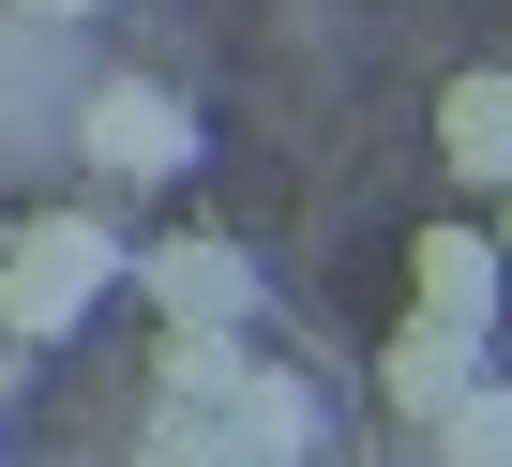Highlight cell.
Here are the masks:
<instances>
[{
  "label": "cell",
  "instance_id": "obj_10",
  "mask_svg": "<svg viewBox=\"0 0 512 467\" xmlns=\"http://www.w3.org/2000/svg\"><path fill=\"white\" fill-rule=\"evenodd\" d=\"M241 362H256V332H166V347H151V392H181V407H211V392H226Z\"/></svg>",
  "mask_w": 512,
  "mask_h": 467
},
{
  "label": "cell",
  "instance_id": "obj_8",
  "mask_svg": "<svg viewBox=\"0 0 512 467\" xmlns=\"http://www.w3.org/2000/svg\"><path fill=\"white\" fill-rule=\"evenodd\" d=\"M136 467H256V452L226 437V392H211V407L151 392V407H136Z\"/></svg>",
  "mask_w": 512,
  "mask_h": 467
},
{
  "label": "cell",
  "instance_id": "obj_2",
  "mask_svg": "<svg viewBox=\"0 0 512 467\" xmlns=\"http://www.w3.org/2000/svg\"><path fill=\"white\" fill-rule=\"evenodd\" d=\"M166 332H256V242H211V226H181V242H151L121 272Z\"/></svg>",
  "mask_w": 512,
  "mask_h": 467
},
{
  "label": "cell",
  "instance_id": "obj_9",
  "mask_svg": "<svg viewBox=\"0 0 512 467\" xmlns=\"http://www.w3.org/2000/svg\"><path fill=\"white\" fill-rule=\"evenodd\" d=\"M422 437H437V467H512V377H467Z\"/></svg>",
  "mask_w": 512,
  "mask_h": 467
},
{
  "label": "cell",
  "instance_id": "obj_7",
  "mask_svg": "<svg viewBox=\"0 0 512 467\" xmlns=\"http://www.w3.org/2000/svg\"><path fill=\"white\" fill-rule=\"evenodd\" d=\"M226 437H241L256 467H302V452H317V392H302V377H287L272 347H256V362L226 377Z\"/></svg>",
  "mask_w": 512,
  "mask_h": 467
},
{
  "label": "cell",
  "instance_id": "obj_6",
  "mask_svg": "<svg viewBox=\"0 0 512 467\" xmlns=\"http://www.w3.org/2000/svg\"><path fill=\"white\" fill-rule=\"evenodd\" d=\"M437 166H452L467 196H512V61H467V76L437 91Z\"/></svg>",
  "mask_w": 512,
  "mask_h": 467
},
{
  "label": "cell",
  "instance_id": "obj_12",
  "mask_svg": "<svg viewBox=\"0 0 512 467\" xmlns=\"http://www.w3.org/2000/svg\"><path fill=\"white\" fill-rule=\"evenodd\" d=\"M497 257H512V196H497Z\"/></svg>",
  "mask_w": 512,
  "mask_h": 467
},
{
  "label": "cell",
  "instance_id": "obj_1",
  "mask_svg": "<svg viewBox=\"0 0 512 467\" xmlns=\"http://www.w3.org/2000/svg\"><path fill=\"white\" fill-rule=\"evenodd\" d=\"M121 272H136V242L106 211H16V242H0V332L61 347V332H91L121 302Z\"/></svg>",
  "mask_w": 512,
  "mask_h": 467
},
{
  "label": "cell",
  "instance_id": "obj_11",
  "mask_svg": "<svg viewBox=\"0 0 512 467\" xmlns=\"http://www.w3.org/2000/svg\"><path fill=\"white\" fill-rule=\"evenodd\" d=\"M46 16H106V0H46Z\"/></svg>",
  "mask_w": 512,
  "mask_h": 467
},
{
  "label": "cell",
  "instance_id": "obj_5",
  "mask_svg": "<svg viewBox=\"0 0 512 467\" xmlns=\"http://www.w3.org/2000/svg\"><path fill=\"white\" fill-rule=\"evenodd\" d=\"M467 377H497V332H452V317H407L392 347H377V407L392 422H437Z\"/></svg>",
  "mask_w": 512,
  "mask_h": 467
},
{
  "label": "cell",
  "instance_id": "obj_4",
  "mask_svg": "<svg viewBox=\"0 0 512 467\" xmlns=\"http://www.w3.org/2000/svg\"><path fill=\"white\" fill-rule=\"evenodd\" d=\"M497 302H512V257H497V226H422V242H407V317L497 332Z\"/></svg>",
  "mask_w": 512,
  "mask_h": 467
},
{
  "label": "cell",
  "instance_id": "obj_3",
  "mask_svg": "<svg viewBox=\"0 0 512 467\" xmlns=\"http://www.w3.org/2000/svg\"><path fill=\"white\" fill-rule=\"evenodd\" d=\"M76 151H91V181H181L196 166V106L166 76H106L76 106Z\"/></svg>",
  "mask_w": 512,
  "mask_h": 467
}]
</instances>
